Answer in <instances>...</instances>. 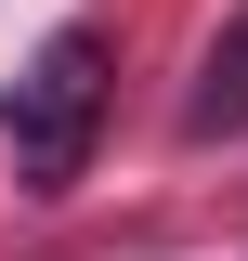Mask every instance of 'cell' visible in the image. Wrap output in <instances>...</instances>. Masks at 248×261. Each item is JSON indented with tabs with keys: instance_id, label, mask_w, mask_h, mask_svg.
Masks as SVG:
<instances>
[{
	"instance_id": "1",
	"label": "cell",
	"mask_w": 248,
	"mask_h": 261,
	"mask_svg": "<svg viewBox=\"0 0 248 261\" xmlns=\"http://www.w3.org/2000/svg\"><path fill=\"white\" fill-rule=\"evenodd\" d=\"M105 92H118V39H105V27H53V39L27 53V79L0 92V144H13L27 196H65L79 170H92Z\"/></svg>"
},
{
	"instance_id": "2",
	"label": "cell",
	"mask_w": 248,
	"mask_h": 261,
	"mask_svg": "<svg viewBox=\"0 0 248 261\" xmlns=\"http://www.w3.org/2000/svg\"><path fill=\"white\" fill-rule=\"evenodd\" d=\"M183 130L196 144H222V130H248V0L222 13V39L196 53V92H183Z\"/></svg>"
}]
</instances>
